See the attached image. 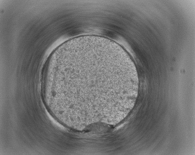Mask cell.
<instances>
[{
	"label": "cell",
	"mask_w": 195,
	"mask_h": 155,
	"mask_svg": "<svg viewBox=\"0 0 195 155\" xmlns=\"http://www.w3.org/2000/svg\"><path fill=\"white\" fill-rule=\"evenodd\" d=\"M134 78L121 54L95 45L74 47L53 58L43 76L53 115L69 124L110 122L122 110Z\"/></svg>",
	"instance_id": "obj_1"
}]
</instances>
